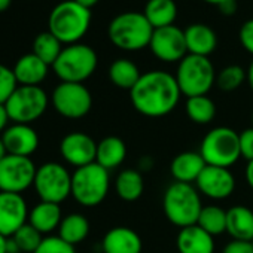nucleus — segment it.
<instances>
[{
  "instance_id": "nucleus-1",
  "label": "nucleus",
  "mask_w": 253,
  "mask_h": 253,
  "mask_svg": "<svg viewBox=\"0 0 253 253\" xmlns=\"http://www.w3.org/2000/svg\"><path fill=\"white\" fill-rule=\"evenodd\" d=\"M180 95L182 92L174 75L164 70H151L142 75L130 91L134 109L148 118H163L171 113Z\"/></svg>"
},
{
  "instance_id": "nucleus-15",
  "label": "nucleus",
  "mask_w": 253,
  "mask_h": 253,
  "mask_svg": "<svg viewBox=\"0 0 253 253\" xmlns=\"http://www.w3.org/2000/svg\"><path fill=\"white\" fill-rule=\"evenodd\" d=\"M29 207L21 194L0 192V234L12 237L29 222Z\"/></svg>"
},
{
  "instance_id": "nucleus-9",
  "label": "nucleus",
  "mask_w": 253,
  "mask_h": 253,
  "mask_svg": "<svg viewBox=\"0 0 253 253\" xmlns=\"http://www.w3.org/2000/svg\"><path fill=\"white\" fill-rule=\"evenodd\" d=\"M49 104V97L42 86L18 85L5 103L12 124H33L43 116Z\"/></svg>"
},
{
  "instance_id": "nucleus-20",
  "label": "nucleus",
  "mask_w": 253,
  "mask_h": 253,
  "mask_svg": "<svg viewBox=\"0 0 253 253\" xmlns=\"http://www.w3.org/2000/svg\"><path fill=\"white\" fill-rule=\"evenodd\" d=\"M179 253H213L214 240L213 235L206 232L197 223L182 228L176 238Z\"/></svg>"
},
{
  "instance_id": "nucleus-49",
  "label": "nucleus",
  "mask_w": 253,
  "mask_h": 253,
  "mask_svg": "<svg viewBox=\"0 0 253 253\" xmlns=\"http://www.w3.org/2000/svg\"><path fill=\"white\" fill-rule=\"evenodd\" d=\"M206 3H210V5H214V6H219L225 2H229V0H204Z\"/></svg>"
},
{
  "instance_id": "nucleus-3",
  "label": "nucleus",
  "mask_w": 253,
  "mask_h": 253,
  "mask_svg": "<svg viewBox=\"0 0 253 253\" xmlns=\"http://www.w3.org/2000/svg\"><path fill=\"white\" fill-rule=\"evenodd\" d=\"M91 24V9L76 3L75 0H64L49 14L48 32L61 43L73 45L86 35Z\"/></svg>"
},
{
  "instance_id": "nucleus-19",
  "label": "nucleus",
  "mask_w": 253,
  "mask_h": 253,
  "mask_svg": "<svg viewBox=\"0 0 253 253\" xmlns=\"http://www.w3.org/2000/svg\"><path fill=\"white\" fill-rule=\"evenodd\" d=\"M12 72L18 85L41 86V84L48 76L49 66L43 63L39 57H36L33 52H30L17 60V63L12 67Z\"/></svg>"
},
{
  "instance_id": "nucleus-42",
  "label": "nucleus",
  "mask_w": 253,
  "mask_h": 253,
  "mask_svg": "<svg viewBox=\"0 0 253 253\" xmlns=\"http://www.w3.org/2000/svg\"><path fill=\"white\" fill-rule=\"evenodd\" d=\"M244 177H246L247 185L253 189V160L247 163V166H246V171H244Z\"/></svg>"
},
{
  "instance_id": "nucleus-30",
  "label": "nucleus",
  "mask_w": 253,
  "mask_h": 253,
  "mask_svg": "<svg viewBox=\"0 0 253 253\" xmlns=\"http://www.w3.org/2000/svg\"><path fill=\"white\" fill-rule=\"evenodd\" d=\"M185 112L192 122L198 125H207L216 116V104L207 95L189 97L185 103Z\"/></svg>"
},
{
  "instance_id": "nucleus-38",
  "label": "nucleus",
  "mask_w": 253,
  "mask_h": 253,
  "mask_svg": "<svg viewBox=\"0 0 253 253\" xmlns=\"http://www.w3.org/2000/svg\"><path fill=\"white\" fill-rule=\"evenodd\" d=\"M238 38H240V42L243 45V48L253 55V18L252 20H247L241 29H240V33H238Z\"/></svg>"
},
{
  "instance_id": "nucleus-31",
  "label": "nucleus",
  "mask_w": 253,
  "mask_h": 253,
  "mask_svg": "<svg viewBox=\"0 0 253 253\" xmlns=\"http://www.w3.org/2000/svg\"><path fill=\"white\" fill-rule=\"evenodd\" d=\"M61 51L63 43L51 32H43L38 35L33 42V54L51 67L60 57Z\"/></svg>"
},
{
  "instance_id": "nucleus-2",
  "label": "nucleus",
  "mask_w": 253,
  "mask_h": 253,
  "mask_svg": "<svg viewBox=\"0 0 253 253\" xmlns=\"http://www.w3.org/2000/svg\"><path fill=\"white\" fill-rule=\"evenodd\" d=\"M154 27L143 12H122L107 27L109 41L122 51H140L149 46Z\"/></svg>"
},
{
  "instance_id": "nucleus-33",
  "label": "nucleus",
  "mask_w": 253,
  "mask_h": 253,
  "mask_svg": "<svg viewBox=\"0 0 253 253\" xmlns=\"http://www.w3.org/2000/svg\"><path fill=\"white\" fill-rule=\"evenodd\" d=\"M246 81H247V72L241 66H237V64L223 67L216 76V85L219 86V89L225 92L235 91Z\"/></svg>"
},
{
  "instance_id": "nucleus-16",
  "label": "nucleus",
  "mask_w": 253,
  "mask_h": 253,
  "mask_svg": "<svg viewBox=\"0 0 253 253\" xmlns=\"http://www.w3.org/2000/svg\"><path fill=\"white\" fill-rule=\"evenodd\" d=\"M195 185L200 194L211 200H225L231 197L235 189V177L229 169L206 166Z\"/></svg>"
},
{
  "instance_id": "nucleus-26",
  "label": "nucleus",
  "mask_w": 253,
  "mask_h": 253,
  "mask_svg": "<svg viewBox=\"0 0 253 253\" xmlns=\"http://www.w3.org/2000/svg\"><path fill=\"white\" fill-rule=\"evenodd\" d=\"M143 191H145V180L142 173L137 170L133 169L122 170L115 179V192L124 201L133 203L139 200L143 195Z\"/></svg>"
},
{
  "instance_id": "nucleus-18",
  "label": "nucleus",
  "mask_w": 253,
  "mask_h": 253,
  "mask_svg": "<svg viewBox=\"0 0 253 253\" xmlns=\"http://www.w3.org/2000/svg\"><path fill=\"white\" fill-rule=\"evenodd\" d=\"M101 247L103 253H142L143 241L134 229L115 226L104 234Z\"/></svg>"
},
{
  "instance_id": "nucleus-40",
  "label": "nucleus",
  "mask_w": 253,
  "mask_h": 253,
  "mask_svg": "<svg viewBox=\"0 0 253 253\" xmlns=\"http://www.w3.org/2000/svg\"><path fill=\"white\" fill-rule=\"evenodd\" d=\"M9 116H8V112H6V107L5 104H0V136L3 134V131L9 126Z\"/></svg>"
},
{
  "instance_id": "nucleus-25",
  "label": "nucleus",
  "mask_w": 253,
  "mask_h": 253,
  "mask_svg": "<svg viewBox=\"0 0 253 253\" xmlns=\"http://www.w3.org/2000/svg\"><path fill=\"white\" fill-rule=\"evenodd\" d=\"M126 158V145L118 136H107L97 143L95 163L107 171L118 169Z\"/></svg>"
},
{
  "instance_id": "nucleus-37",
  "label": "nucleus",
  "mask_w": 253,
  "mask_h": 253,
  "mask_svg": "<svg viewBox=\"0 0 253 253\" xmlns=\"http://www.w3.org/2000/svg\"><path fill=\"white\" fill-rule=\"evenodd\" d=\"M240 154L244 160H253V126L240 133Z\"/></svg>"
},
{
  "instance_id": "nucleus-27",
  "label": "nucleus",
  "mask_w": 253,
  "mask_h": 253,
  "mask_svg": "<svg viewBox=\"0 0 253 253\" xmlns=\"http://www.w3.org/2000/svg\"><path fill=\"white\" fill-rule=\"evenodd\" d=\"M142 73L136 63L128 58H118L109 67V79L110 82L121 88L131 91L134 85L139 82Z\"/></svg>"
},
{
  "instance_id": "nucleus-29",
  "label": "nucleus",
  "mask_w": 253,
  "mask_h": 253,
  "mask_svg": "<svg viewBox=\"0 0 253 253\" xmlns=\"http://www.w3.org/2000/svg\"><path fill=\"white\" fill-rule=\"evenodd\" d=\"M89 234V222L81 213H70L63 217L58 226V237L66 243L76 246L82 243Z\"/></svg>"
},
{
  "instance_id": "nucleus-22",
  "label": "nucleus",
  "mask_w": 253,
  "mask_h": 253,
  "mask_svg": "<svg viewBox=\"0 0 253 253\" xmlns=\"http://www.w3.org/2000/svg\"><path fill=\"white\" fill-rule=\"evenodd\" d=\"M185 41L188 54L209 57L217 46L214 30L206 24H191L185 29Z\"/></svg>"
},
{
  "instance_id": "nucleus-21",
  "label": "nucleus",
  "mask_w": 253,
  "mask_h": 253,
  "mask_svg": "<svg viewBox=\"0 0 253 253\" xmlns=\"http://www.w3.org/2000/svg\"><path fill=\"white\" fill-rule=\"evenodd\" d=\"M206 161L203 160L200 152H192V151H186V152H180L177 154L170 166V171L171 176L174 177L176 182L180 183H194L197 182L198 176L201 174V171L206 167Z\"/></svg>"
},
{
  "instance_id": "nucleus-51",
  "label": "nucleus",
  "mask_w": 253,
  "mask_h": 253,
  "mask_svg": "<svg viewBox=\"0 0 253 253\" xmlns=\"http://www.w3.org/2000/svg\"><path fill=\"white\" fill-rule=\"evenodd\" d=\"M252 243H253V241H252Z\"/></svg>"
},
{
  "instance_id": "nucleus-14",
  "label": "nucleus",
  "mask_w": 253,
  "mask_h": 253,
  "mask_svg": "<svg viewBox=\"0 0 253 253\" xmlns=\"http://www.w3.org/2000/svg\"><path fill=\"white\" fill-rule=\"evenodd\" d=\"M60 154L67 164L79 169L95 163L97 143L86 133L73 131L61 139Z\"/></svg>"
},
{
  "instance_id": "nucleus-5",
  "label": "nucleus",
  "mask_w": 253,
  "mask_h": 253,
  "mask_svg": "<svg viewBox=\"0 0 253 253\" xmlns=\"http://www.w3.org/2000/svg\"><path fill=\"white\" fill-rule=\"evenodd\" d=\"M109 188V171L97 163L79 167L72 174V197L82 207L100 206L106 200Z\"/></svg>"
},
{
  "instance_id": "nucleus-34",
  "label": "nucleus",
  "mask_w": 253,
  "mask_h": 253,
  "mask_svg": "<svg viewBox=\"0 0 253 253\" xmlns=\"http://www.w3.org/2000/svg\"><path fill=\"white\" fill-rule=\"evenodd\" d=\"M11 238L15 241V244L18 246L21 253H35L38 250V247L42 244L45 237L27 222Z\"/></svg>"
},
{
  "instance_id": "nucleus-44",
  "label": "nucleus",
  "mask_w": 253,
  "mask_h": 253,
  "mask_svg": "<svg viewBox=\"0 0 253 253\" xmlns=\"http://www.w3.org/2000/svg\"><path fill=\"white\" fill-rule=\"evenodd\" d=\"M0 253H8V237L0 234Z\"/></svg>"
},
{
  "instance_id": "nucleus-13",
  "label": "nucleus",
  "mask_w": 253,
  "mask_h": 253,
  "mask_svg": "<svg viewBox=\"0 0 253 253\" xmlns=\"http://www.w3.org/2000/svg\"><path fill=\"white\" fill-rule=\"evenodd\" d=\"M151 52L164 63H180L188 55L185 30L173 26L155 29L151 43Z\"/></svg>"
},
{
  "instance_id": "nucleus-50",
  "label": "nucleus",
  "mask_w": 253,
  "mask_h": 253,
  "mask_svg": "<svg viewBox=\"0 0 253 253\" xmlns=\"http://www.w3.org/2000/svg\"><path fill=\"white\" fill-rule=\"evenodd\" d=\"M252 126H253V113H252Z\"/></svg>"
},
{
  "instance_id": "nucleus-6",
  "label": "nucleus",
  "mask_w": 253,
  "mask_h": 253,
  "mask_svg": "<svg viewBox=\"0 0 253 253\" xmlns=\"http://www.w3.org/2000/svg\"><path fill=\"white\" fill-rule=\"evenodd\" d=\"M98 64L97 52L85 43H73L63 48L52 64V70L61 82L84 84L92 76Z\"/></svg>"
},
{
  "instance_id": "nucleus-28",
  "label": "nucleus",
  "mask_w": 253,
  "mask_h": 253,
  "mask_svg": "<svg viewBox=\"0 0 253 253\" xmlns=\"http://www.w3.org/2000/svg\"><path fill=\"white\" fill-rule=\"evenodd\" d=\"M143 14L154 30L163 29L174 24L177 17V6L174 0H148Z\"/></svg>"
},
{
  "instance_id": "nucleus-41",
  "label": "nucleus",
  "mask_w": 253,
  "mask_h": 253,
  "mask_svg": "<svg viewBox=\"0 0 253 253\" xmlns=\"http://www.w3.org/2000/svg\"><path fill=\"white\" fill-rule=\"evenodd\" d=\"M217 8H219V11H220L223 15L231 17V15H234L235 11H237V0H229V2H225V3L219 5Z\"/></svg>"
},
{
  "instance_id": "nucleus-23",
  "label": "nucleus",
  "mask_w": 253,
  "mask_h": 253,
  "mask_svg": "<svg viewBox=\"0 0 253 253\" xmlns=\"http://www.w3.org/2000/svg\"><path fill=\"white\" fill-rule=\"evenodd\" d=\"M63 220V213L60 204L41 201L29 213V223L36 228L42 235L51 234L58 229Z\"/></svg>"
},
{
  "instance_id": "nucleus-47",
  "label": "nucleus",
  "mask_w": 253,
  "mask_h": 253,
  "mask_svg": "<svg viewBox=\"0 0 253 253\" xmlns=\"http://www.w3.org/2000/svg\"><path fill=\"white\" fill-rule=\"evenodd\" d=\"M11 3H12V0H0V12L8 11Z\"/></svg>"
},
{
  "instance_id": "nucleus-35",
  "label": "nucleus",
  "mask_w": 253,
  "mask_h": 253,
  "mask_svg": "<svg viewBox=\"0 0 253 253\" xmlns=\"http://www.w3.org/2000/svg\"><path fill=\"white\" fill-rule=\"evenodd\" d=\"M17 86L18 82L14 76L12 69L0 63V104H5L8 101V98L11 97Z\"/></svg>"
},
{
  "instance_id": "nucleus-43",
  "label": "nucleus",
  "mask_w": 253,
  "mask_h": 253,
  "mask_svg": "<svg viewBox=\"0 0 253 253\" xmlns=\"http://www.w3.org/2000/svg\"><path fill=\"white\" fill-rule=\"evenodd\" d=\"M76 3H79L81 6H84V8H86V9H91L92 6H95L100 0H75Z\"/></svg>"
},
{
  "instance_id": "nucleus-36",
  "label": "nucleus",
  "mask_w": 253,
  "mask_h": 253,
  "mask_svg": "<svg viewBox=\"0 0 253 253\" xmlns=\"http://www.w3.org/2000/svg\"><path fill=\"white\" fill-rule=\"evenodd\" d=\"M35 253H76L75 246L66 243L58 235H48Z\"/></svg>"
},
{
  "instance_id": "nucleus-4",
  "label": "nucleus",
  "mask_w": 253,
  "mask_h": 253,
  "mask_svg": "<svg viewBox=\"0 0 253 253\" xmlns=\"http://www.w3.org/2000/svg\"><path fill=\"white\" fill-rule=\"evenodd\" d=\"M203 203L198 189L191 183H171L163 197V210L166 217L182 228L195 225L203 210Z\"/></svg>"
},
{
  "instance_id": "nucleus-17",
  "label": "nucleus",
  "mask_w": 253,
  "mask_h": 253,
  "mask_svg": "<svg viewBox=\"0 0 253 253\" xmlns=\"http://www.w3.org/2000/svg\"><path fill=\"white\" fill-rule=\"evenodd\" d=\"M8 155L30 158L39 148V134L29 124H11L2 134Z\"/></svg>"
},
{
  "instance_id": "nucleus-7",
  "label": "nucleus",
  "mask_w": 253,
  "mask_h": 253,
  "mask_svg": "<svg viewBox=\"0 0 253 253\" xmlns=\"http://www.w3.org/2000/svg\"><path fill=\"white\" fill-rule=\"evenodd\" d=\"M179 89L183 95H207L216 82V72L209 57L188 54L177 66L174 75Z\"/></svg>"
},
{
  "instance_id": "nucleus-32",
  "label": "nucleus",
  "mask_w": 253,
  "mask_h": 253,
  "mask_svg": "<svg viewBox=\"0 0 253 253\" xmlns=\"http://www.w3.org/2000/svg\"><path fill=\"white\" fill-rule=\"evenodd\" d=\"M197 225L210 235H220L226 232V211L219 206L203 207Z\"/></svg>"
},
{
  "instance_id": "nucleus-12",
  "label": "nucleus",
  "mask_w": 253,
  "mask_h": 253,
  "mask_svg": "<svg viewBox=\"0 0 253 253\" xmlns=\"http://www.w3.org/2000/svg\"><path fill=\"white\" fill-rule=\"evenodd\" d=\"M36 170L32 158L6 155L0 161V192L23 194L33 186Z\"/></svg>"
},
{
  "instance_id": "nucleus-39",
  "label": "nucleus",
  "mask_w": 253,
  "mask_h": 253,
  "mask_svg": "<svg viewBox=\"0 0 253 253\" xmlns=\"http://www.w3.org/2000/svg\"><path fill=\"white\" fill-rule=\"evenodd\" d=\"M222 253H253V243L243 241V240H232L223 247Z\"/></svg>"
},
{
  "instance_id": "nucleus-24",
  "label": "nucleus",
  "mask_w": 253,
  "mask_h": 253,
  "mask_svg": "<svg viewBox=\"0 0 253 253\" xmlns=\"http://www.w3.org/2000/svg\"><path fill=\"white\" fill-rule=\"evenodd\" d=\"M226 232L234 240L253 241V210L234 206L226 211Z\"/></svg>"
},
{
  "instance_id": "nucleus-46",
  "label": "nucleus",
  "mask_w": 253,
  "mask_h": 253,
  "mask_svg": "<svg viewBox=\"0 0 253 253\" xmlns=\"http://www.w3.org/2000/svg\"><path fill=\"white\" fill-rule=\"evenodd\" d=\"M246 72H247V84H249L250 89L253 91V61L250 63V66Z\"/></svg>"
},
{
  "instance_id": "nucleus-8",
  "label": "nucleus",
  "mask_w": 253,
  "mask_h": 253,
  "mask_svg": "<svg viewBox=\"0 0 253 253\" xmlns=\"http://www.w3.org/2000/svg\"><path fill=\"white\" fill-rule=\"evenodd\" d=\"M200 154L207 166L229 169L241 157L240 134L229 126H216L201 140Z\"/></svg>"
},
{
  "instance_id": "nucleus-11",
  "label": "nucleus",
  "mask_w": 253,
  "mask_h": 253,
  "mask_svg": "<svg viewBox=\"0 0 253 253\" xmlns=\"http://www.w3.org/2000/svg\"><path fill=\"white\" fill-rule=\"evenodd\" d=\"M51 103L58 115L67 119H81L92 107V95L84 84L60 82L51 95Z\"/></svg>"
},
{
  "instance_id": "nucleus-45",
  "label": "nucleus",
  "mask_w": 253,
  "mask_h": 253,
  "mask_svg": "<svg viewBox=\"0 0 253 253\" xmlns=\"http://www.w3.org/2000/svg\"><path fill=\"white\" fill-rule=\"evenodd\" d=\"M8 253H21L20 249H18V246L15 244V241L11 237L8 238Z\"/></svg>"
},
{
  "instance_id": "nucleus-10",
  "label": "nucleus",
  "mask_w": 253,
  "mask_h": 253,
  "mask_svg": "<svg viewBox=\"0 0 253 253\" xmlns=\"http://www.w3.org/2000/svg\"><path fill=\"white\" fill-rule=\"evenodd\" d=\"M33 188L41 201L61 204L72 195V174L60 163H45L36 170Z\"/></svg>"
},
{
  "instance_id": "nucleus-48",
  "label": "nucleus",
  "mask_w": 253,
  "mask_h": 253,
  "mask_svg": "<svg viewBox=\"0 0 253 253\" xmlns=\"http://www.w3.org/2000/svg\"><path fill=\"white\" fill-rule=\"evenodd\" d=\"M6 155H8V151H6V148H5V143H3V140H2V136H0V161H2Z\"/></svg>"
}]
</instances>
